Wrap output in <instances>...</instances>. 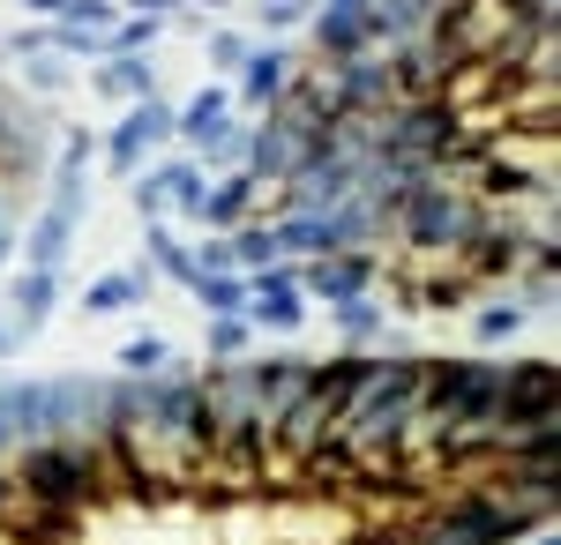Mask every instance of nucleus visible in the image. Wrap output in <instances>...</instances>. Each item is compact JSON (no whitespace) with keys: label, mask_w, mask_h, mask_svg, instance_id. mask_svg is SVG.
I'll return each mask as SVG.
<instances>
[{"label":"nucleus","mask_w":561,"mask_h":545,"mask_svg":"<svg viewBox=\"0 0 561 545\" xmlns=\"http://www.w3.org/2000/svg\"><path fill=\"white\" fill-rule=\"evenodd\" d=\"M68 83H76V68H68L60 53H31V60H23V97H60Z\"/></svg>","instance_id":"412c9836"},{"label":"nucleus","mask_w":561,"mask_h":545,"mask_svg":"<svg viewBox=\"0 0 561 545\" xmlns=\"http://www.w3.org/2000/svg\"><path fill=\"white\" fill-rule=\"evenodd\" d=\"M76 224H83V217H68V210H53V202H45L38 224L23 232V269H60L68 247H76Z\"/></svg>","instance_id":"9b49d317"},{"label":"nucleus","mask_w":561,"mask_h":545,"mask_svg":"<svg viewBox=\"0 0 561 545\" xmlns=\"http://www.w3.org/2000/svg\"><path fill=\"white\" fill-rule=\"evenodd\" d=\"M150 179L165 187V202L180 217H203V195H210V172L195 165V158H165V165H150Z\"/></svg>","instance_id":"ddd939ff"},{"label":"nucleus","mask_w":561,"mask_h":545,"mask_svg":"<svg viewBox=\"0 0 561 545\" xmlns=\"http://www.w3.org/2000/svg\"><path fill=\"white\" fill-rule=\"evenodd\" d=\"M389 240L404 254H465L479 240V195L427 165V179H420V187L397 202V217H389Z\"/></svg>","instance_id":"f257e3e1"},{"label":"nucleus","mask_w":561,"mask_h":545,"mask_svg":"<svg viewBox=\"0 0 561 545\" xmlns=\"http://www.w3.org/2000/svg\"><path fill=\"white\" fill-rule=\"evenodd\" d=\"M187 8H232V0H187Z\"/></svg>","instance_id":"7c9ffc66"},{"label":"nucleus","mask_w":561,"mask_h":545,"mask_svg":"<svg viewBox=\"0 0 561 545\" xmlns=\"http://www.w3.org/2000/svg\"><path fill=\"white\" fill-rule=\"evenodd\" d=\"M255 15H262V31H277V38H285V31H300L307 15H314V0H262Z\"/></svg>","instance_id":"393cba45"},{"label":"nucleus","mask_w":561,"mask_h":545,"mask_svg":"<svg viewBox=\"0 0 561 545\" xmlns=\"http://www.w3.org/2000/svg\"><path fill=\"white\" fill-rule=\"evenodd\" d=\"M90 90H98V97H113V105H142V97H158V60H150V53L98 60V68H90Z\"/></svg>","instance_id":"9d476101"},{"label":"nucleus","mask_w":561,"mask_h":545,"mask_svg":"<svg viewBox=\"0 0 561 545\" xmlns=\"http://www.w3.org/2000/svg\"><path fill=\"white\" fill-rule=\"evenodd\" d=\"M203 351H210V359H255V329H248V314H225V322H210Z\"/></svg>","instance_id":"4be33fe9"},{"label":"nucleus","mask_w":561,"mask_h":545,"mask_svg":"<svg viewBox=\"0 0 561 545\" xmlns=\"http://www.w3.org/2000/svg\"><path fill=\"white\" fill-rule=\"evenodd\" d=\"M121 8H135L142 23H158V31H165V23H173V15L187 8V0H121Z\"/></svg>","instance_id":"bb28decb"},{"label":"nucleus","mask_w":561,"mask_h":545,"mask_svg":"<svg viewBox=\"0 0 561 545\" xmlns=\"http://www.w3.org/2000/svg\"><path fill=\"white\" fill-rule=\"evenodd\" d=\"M173 120H180V113L165 105V97H142V105H128V120L105 135V165L121 172V179H135L150 150H165V142H173Z\"/></svg>","instance_id":"f03ea898"},{"label":"nucleus","mask_w":561,"mask_h":545,"mask_svg":"<svg viewBox=\"0 0 561 545\" xmlns=\"http://www.w3.org/2000/svg\"><path fill=\"white\" fill-rule=\"evenodd\" d=\"M375 277H382V254H314V262H300V292L322 299V306L375 292Z\"/></svg>","instance_id":"423d86ee"},{"label":"nucleus","mask_w":561,"mask_h":545,"mask_svg":"<svg viewBox=\"0 0 561 545\" xmlns=\"http://www.w3.org/2000/svg\"><path fill=\"white\" fill-rule=\"evenodd\" d=\"M23 344H31V336H23V329H15V322H8V314H0V359H15Z\"/></svg>","instance_id":"cd10ccee"},{"label":"nucleus","mask_w":561,"mask_h":545,"mask_svg":"<svg viewBox=\"0 0 561 545\" xmlns=\"http://www.w3.org/2000/svg\"><path fill=\"white\" fill-rule=\"evenodd\" d=\"M330 314H337V336H345V344H375V336L389 329V306H382L375 292L345 299V306H330Z\"/></svg>","instance_id":"a211bd4d"},{"label":"nucleus","mask_w":561,"mask_h":545,"mask_svg":"<svg viewBox=\"0 0 561 545\" xmlns=\"http://www.w3.org/2000/svg\"><path fill=\"white\" fill-rule=\"evenodd\" d=\"M524 322H531V314H524L517 299H486V306L472 314V344H479V351H494V344H517Z\"/></svg>","instance_id":"f3484780"},{"label":"nucleus","mask_w":561,"mask_h":545,"mask_svg":"<svg viewBox=\"0 0 561 545\" xmlns=\"http://www.w3.org/2000/svg\"><path fill=\"white\" fill-rule=\"evenodd\" d=\"M142 292H150L142 269H105V277H90L83 314H128V306H142Z\"/></svg>","instance_id":"4468645a"},{"label":"nucleus","mask_w":561,"mask_h":545,"mask_svg":"<svg viewBox=\"0 0 561 545\" xmlns=\"http://www.w3.org/2000/svg\"><path fill=\"white\" fill-rule=\"evenodd\" d=\"M277 210H285V187H262L255 172H225V179H210V195H203V224L210 232H240V224L277 217Z\"/></svg>","instance_id":"7ed1b4c3"},{"label":"nucleus","mask_w":561,"mask_h":545,"mask_svg":"<svg viewBox=\"0 0 561 545\" xmlns=\"http://www.w3.org/2000/svg\"><path fill=\"white\" fill-rule=\"evenodd\" d=\"M113 367H121L128 381H150V374H187V359H180V351L165 344V336H128Z\"/></svg>","instance_id":"2eb2a0df"},{"label":"nucleus","mask_w":561,"mask_h":545,"mask_svg":"<svg viewBox=\"0 0 561 545\" xmlns=\"http://www.w3.org/2000/svg\"><path fill=\"white\" fill-rule=\"evenodd\" d=\"M240 367H248V396H255L262 426L277 419L285 404H300L307 381H314V359L307 351H270V359H240Z\"/></svg>","instance_id":"20e7f679"},{"label":"nucleus","mask_w":561,"mask_h":545,"mask_svg":"<svg viewBox=\"0 0 561 545\" xmlns=\"http://www.w3.org/2000/svg\"><path fill=\"white\" fill-rule=\"evenodd\" d=\"M173 113H180V120H173V135L187 142V150H203V142H210L217 127L232 120V90H225V83H203L195 97H187V105H173Z\"/></svg>","instance_id":"f8f14e48"},{"label":"nucleus","mask_w":561,"mask_h":545,"mask_svg":"<svg viewBox=\"0 0 561 545\" xmlns=\"http://www.w3.org/2000/svg\"><path fill=\"white\" fill-rule=\"evenodd\" d=\"M561 411V359H502V419H539Z\"/></svg>","instance_id":"39448f33"},{"label":"nucleus","mask_w":561,"mask_h":545,"mask_svg":"<svg viewBox=\"0 0 561 545\" xmlns=\"http://www.w3.org/2000/svg\"><path fill=\"white\" fill-rule=\"evenodd\" d=\"M53 306H60V269H15L8 277V322L23 336H38L53 322Z\"/></svg>","instance_id":"1a4fd4ad"},{"label":"nucleus","mask_w":561,"mask_h":545,"mask_svg":"<svg viewBox=\"0 0 561 545\" xmlns=\"http://www.w3.org/2000/svg\"><path fill=\"white\" fill-rule=\"evenodd\" d=\"M248 142H255V127H248V120H225L210 142L195 150V165H203V172H248Z\"/></svg>","instance_id":"dca6fc26"},{"label":"nucleus","mask_w":561,"mask_h":545,"mask_svg":"<svg viewBox=\"0 0 561 545\" xmlns=\"http://www.w3.org/2000/svg\"><path fill=\"white\" fill-rule=\"evenodd\" d=\"M524 545H561V538H554V523H539V531H524Z\"/></svg>","instance_id":"c756f323"},{"label":"nucleus","mask_w":561,"mask_h":545,"mask_svg":"<svg viewBox=\"0 0 561 545\" xmlns=\"http://www.w3.org/2000/svg\"><path fill=\"white\" fill-rule=\"evenodd\" d=\"M142 247H150V269H165L173 285H195V254H187V240H180V232L150 224V240H142Z\"/></svg>","instance_id":"aec40b11"},{"label":"nucleus","mask_w":561,"mask_h":545,"mask_svg":"<svg viewBox=\"0 0 561 545\" xmlns=\"http://www.w3.org/2000/svg\"><path fill=\"white\" fill-rule=\"evenodd\" d=\"M203 45H210V68H217V76H240V68H248V53H255L240 31H203Z\"/></svg>","instance_id":"b1692460"},{"label":"nucleus","mask_w":561,"mask_h":545,"mask_svg":"<svg viewBox=\"0 0 561 545\" xmlns=\"http://www.w3.org/2000/svg\"><path fill=\"white\" fill-rule=\"evenodd\" d=\"M135 217H142V224H165V217H173V202H165V187L150 179V165L135 172Z\"/></svg>","instance_id":"a878e982"},{"label":"nucleus","mask_w":561,"mask_h":545,"mask_svg":"<svg viewBox=\"0 0 561 545\" xmlns=\"http://www.w3.org/2000/svg\"><path fill=\"white\" fill-rule=\"evenodd\" d=\"M293 83H300V53H293V45H255V53H248V68H240V83H232V105L270 113Z\"/></svg>","instance_id":"6e6552de"},{"label":"nucleus","mask_w":561,"mask_h":545,"mask_svg":"<svg viewBox=\"0 0 561 545\" xmlns=\"http://www.w3.org/2000/svg\"><path fill=\"white\" fill-rule=\"evenodd\" d=\"M307 45H314V60L375 53V38H367V0H314V15H307Z\"/></svg>","instance_id":"0eeeda50"},{"label":"nucleus","mask_w":561,"mask_h":545,"mask_svg":"<svg viewBox=\"0 0 561 545\" xmlns=\"http://www.w3.org/2000/svg\"><path fill=\"white\" fill-rule=\"evenodd\" d=\"M15 8H31L38 23H60V8H68V0H15Z\"/></svg>","instance_id":"c85d7f7f"},{"label":"nucleus","mask_w":561,"mask_h":545,"mask_svg":"<svg viewBox=\"0 0 561 545\" xmlns=\"http://www.w3.org/2000/svg\"><path fill=\"white\" fill-rule=\"evenodd\" d=\"M60 23H68V31H90V38H105V31L121 23V8H113V0H68Z\"/></svg>","instance_id":"5701e85b"},{"label":"nucleus","mask_w":561,"mask_h":545,"mask_svg":"<svg viewBox=\"0 0 561 545\" xmlns=\"http://www.w3.org/2000/svg\"><path fill=\"white\" fill-rule=\"evenodd\" d=\"M187 292L210 306V322H225V314H248V277L240 269H217V277H195Z\"/></svg>","instance_id":"6ab92c4d"}]
</instances>
